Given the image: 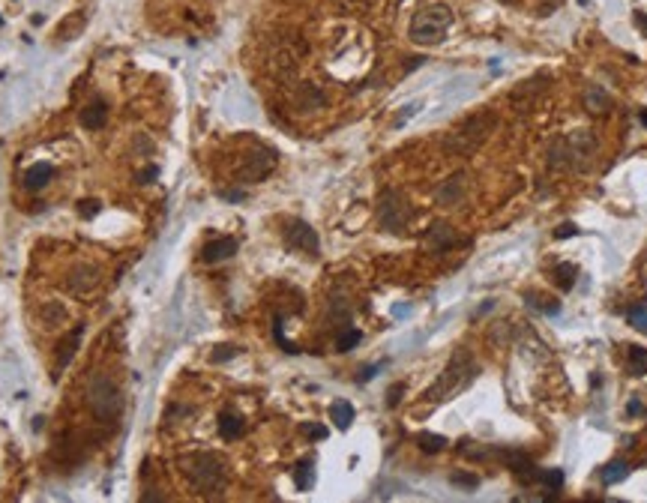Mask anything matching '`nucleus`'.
Masks as SVG:
<instances>
[{
    "label": "nucleus",
    "instance_id": "23",
    "mask_svg": "<svg viewBox=\"0 0 647 503\" xmlns=\"http://www.w3.org/2000/svg\"><path fill=\"white\" fill-rule=\"evenodd\" d=\"M67 320V306H60V303H45L43 306V324L45 327H57Z\"/></svg>",
    "mask_w": 647,
    "mask_h": 503
},
{
    "label": "nucleus",
    "instance_id": "20",
    "mask_svg": "<svg viewBox=\"0 0 647 503\" xmlns=\"http://www.w3.org/2000/svg\"><path fill=\"white\" fill-rule=\"evenodd\" d=\"M330 419L339 428H348L351 423H354V408H351V401H345V399L333 401V405H330Z\"/></svg>",
    "mask_w": 647,
    "mask_h": 503
},
{
    "label": "nucleus",
    "instance_id": "11",
    "mask_svg": "<svg viewBox=\"0 0 647 503\" xmlns=\"http://www.w3.org/2000/svg\"><path fill=\"white\" fill-rule=\"evenodd\" d=\"M294 108L297 111H321L327 108V93L318 84H312V81H303V84H297V90H294Z\"/></svg>",
    "mask_w": 647,
    "mask_h": 503
},
{
    "label": "nucleus",
    "instance_id": "6",
    "mask_svg": "<svg viewBox=\"0 0 647 503\" xmlns=\"http://www.w3.org/2000/svg\"><path fill=\"white\" fill-rule=\"evenodd\" d=\"M449 24H453L449 6H444V3L425 6V10H420L411 19L408 36H411V43H416V45H438L440 39H444V33L449 30Z\"/></svg>",
    "mask_w": 647,
    "mask_h": 503
},
{
    "label": "nucleus",
    "instance_id": "19",
    "mask_svg": "<svg viewBox=\"0 0 647 503\" xmlns=\"http://www.w3.org/2000/svg\"><path fill=\"white\" fill-rule=\"evenodd\" d=\"M585 105H587V111L591 114H605L611 108V99L602 87H591L587 90V96H585Z\"/></svg>",
    "mask_w": 647,
    "mask_h": 503
},
{
    "label": "nucleus",
    "instance_id": "16",
    "mask_svg": "<svg viewBox=\"0 0 647 503\" xmlns=\"http://www.w3.org/2000/svg\"><path fill=\"white\" fill-rule=\"evenodd\" d=\"M54 177V168L48 162H36L34 168H27V174H24V189H30V192H36V189H43L51 183Z\"/></svg>",
    "mask_w": 647,
    "mask_h": 503
},
{
    "label": "nucleus",
    "instance_id": "37",
    "mask_svg": "<svg viewBox=\"0 0 647 503\" xmlns=\"http://www.w3.org/2000/svg\"><path fill=\"white\" fill-rule=\"evenodd\" d=\"M572 234H576V228H572V225H563V228L558 231V237H572Z\"/></svg>",
    "mask_w": 647,
    "mask_h": 503
},
{
    "label": "nucleus",
    "instance_id": "39",
    "mask_svg": "<svg viewBox=\"0 0 647 503\" xmlns=\"http://www.w3.org/2000/svg\"><path fill=\"white\" fill-rule=\"evenodd\" d=\"M351 3H360V0H351Z\"/></svg>",
    "mask_w": 647,
    "mask_h": 503
},
{
    "label": "nucleus",
    "instance_id": "28",
    "mask_svg": "<svg viewBox=\"0 0 647 503\" xmlns=\"http://www.w3.org/2000/svg\"><path fill=\"white\" fill-rule=\"evenodd\" d=\"M360 339H363V336H360V329H345V333L336 339V348H339V351H351L354 344H360Z\"/></svg>",
    "mask_w": 647,
    "mask_h": 503
},
{
    "label": "nucleus",
    "instance_id": "8",
    "mask_svg": "<svg viewBox=\"0 0 647 503\" xmlns=\"http://www.w3.org/2000/svg\"><path fill=\"white\" fill-rule=\"evenodd\" d=\"M276 162H279L276 150H270V147H255L252 153L243 156L240 171H237V174H240L243 183H261L267 174H273Z\"/></svg>",
    "mask_w": 647,
    "mask_h": 503
},
{
    "label": "nucleus",
    "instance_id": "18",
    "mask_svg": "<svg viewBox=\"0 0 647 503\" xmlns=\"http://www.w3.org/2000/svg\"><path fill=\"white\" fill-rule=\"evenodd\" d=\"M81 336H84V327H75L69 333V339H63V344H60V351H57V369H63V366H69V360H72V353H75V348H78V342H81Z\"/></svg>",
    "mask_w": 647,
    "mask_h": 503
},
{
    "label": "nucleus",
    "instance_id": "4",
    "mask_svg": "<svg viewBox=\"0 0 647 503\" xmlns=\"http://www.w3.org/2000/svg\"><path fill=\"white\" fill-rule=\"evenodd\" d=\"M473 377H477V362H473L471 353L462 348V351H456L453 357H449L444 375L438 377V384L432 386L425 395H429L432 401H447V399H453L458 390H464Z\"/></svg>",
    "mask_w": 647,
    "mask_h": 503
},
{
    "label": "nucleus",
    "instance_id": "9",
    "mask_svg": "<svg viewBox=\"0 0 647 503\" xmlns=\"http://www.w3.org/2000/svg\"><path fill=\"white\" fill-rule=\"evenodd\" d=\"M285 243L291 246L294 252H306V255H318V234H315V228L312 225H306V222H288L285 225Z\"/></svg>",
    "mask_w": 647,
    "mask_h": 503
},
{
    "label": "nucleus",
    "instance_id": "17",
    "mask_svg": "<svg viewBox=\"0 0 647 503\" xmlns=\"http://www.w3.org/2000/svg\"><path fill=\"white\" fill-rule=\"evenodd\" d=\"M243 432H246V423L240 414H231V410H228V414L219 417V434H222L225 441H237Z\"/></svg>",
    "mask_w": 647,
    "mask_h": 503
},
{
    "label": "nucleus",
    "instance_id": "1",
    "mask_svg": "<svg viewBox=\"0 0 647 503\" xmlns=\"http://www.w3.org/2000/svg\"><path fill=\"white\" fill-rule=\"evenodd\" d=\"M596 150H600V144H596L593 132H587V129L572 132V135L558 138V141L552 144V150H548V168H554V171H587L596 159Z\"/></svg>",
    "mask_w": 647,
    "mask_h": 503
},
{
    "label": "nucleus",
    "instance_id": "2",
    "mask_svg": "<svg viewBox=\"0 0 647 503\" xmlns=\"http://www.w3.org/2000/svg\"><path fill=\"white\" fill-rule=\"evenodd\" d=\"M180 467H183L186 480L192 482V489L201 494H219L228 482L225 461L213 452H189L180 458Z\"/></svg>",
    "mask_w": 647,
    "mask_h": 503
},
{
    "label": "nucleus",
    "instance_id": "33",
    "mask_svg": "<svg viewBox=\"0 0 647 503\" xmlns=\"http://www.w3.org/2000/svg\"><path fill=\"white\" fill-rule=\"evenodd\" d=\"M303 432H306L309 438H315V441H324V438H327V428H324V425H303Z\"/></svg>",
    "mask_w": 647,
    "mask_h": 503
},
{
    "label": "nucleus",
    "instance_id": "32",
    "mask_svg": "<svg viewBox=\"0 0 647 503\" xmlns=\"http://www.w3.org/2000/svg\"><path fill=\"white\" fill-rule=\"evenodd\" d=\"M237 353V348H231V344H225L222 351H213V362H225V360H231Z\"/></svg>",
    "mask_w": 647,
    "mask_h": 503
},
{
    "label": "nucleus",
    "instance_id": "25",
    "mask_svg": "<svg viewBox=\"0 0 647 503\" xmlns=\"http://www.w3.org/2000/svg\"><path fill=\"white\" fill-rule=\"evenodd\" d=\"M629 372L647 375V351L644 348H629Z\"/></svg>",
    "mask_w": 647,
    "mask_h": 503
},
{
    "label": "nucleus",
    "instance_id": "10",
    "mask_svg": "<svg viewBox=\"0 0 647 503\" xmlns=\"http://www.w3.org/2000/svg\"><path fill=\"white\" fill-rule=\"evenodd\" d=\"M456 243H458V234H456L453 225H447V222H435L423 237V249L432 252V255H444V252L453 249Z\"/></svg>",
    "mask_w": 647,
    "mask_h": 503
},
{
    "label": "nucleus",
    "instance_id": "38",
    "mask_svg": "<svg viewBox=\"0 0 647 503\" xmlns=\"http://www.w3.org/2000/svg\"><path fill=\"white\" fill-rule=\"evenodd\" d=\"M642 123H644V126H647V111H644V114H642Z\"/></svg>",
    "mask_w": 647,
    "mask_h": 503
},
{
    "label": "nucleus",
    "instance_id": "36",
    "mask_svg": "<svg viewBox=\"0 0 647 503\" xmlns=\"http://www.w3.org/2000/svg\"><path fill=\"white\" fill-rule=\"evenodd\" d=\"M156 174H159V168H156V165H150V168H147L144 174H141V183H150V180L156 177Z\"/></svg>",
    "mask_w": 647,
    "mask_h": 503
},
{
    "label": "nucleus",
    "instance_id": "24",
    "mask_svg": "<svg viewBox=\"0 0 647 503\" xmlns=\"http://www.w3.org/2000/svg\"><path fill=\"white\" fill-rule=\"evenodd\" d=\"M576 273H578V270L572 267V264H558V267H554V276H552V279L563 288V291H569L572 282H576Z\"/></svg>",
    "mask_w": 647,
    "mask_h": 503
},
{
    "label": "nucleus",
    "instance_id": "34",
    "mask_svg": "<svg viewBox=\"0 0 647 503\" xmlns=\"http://www.w3.org/2000/svg\"><path fill=\"white\" fill-rule=\"evenodd\" d=\"M453 482H456V485H468V489H473V485H477V476H464V473H456V476H453Z\"/></svg>",
    "mask_w": 647,
    "mask_h": 503
},
{
    "label": "nucleus",
    "instance_id": "26",
    "mask_svg": "<svg viewBox=\"0 0 647 503\" xmlns=\"http://www.w3.org/2000/svg\"><path fill=\"white\" fill-rule=\"evenodd\" d=\"M416 441H420V447H423L425 452H440V449L447 447V441L440 438V434H429V432H423Z\"/></svg>",
    "mask_w": 647,
    "mask_h": 503
},
{
    "label": "nucleus",
    "instance_id": "31",
    "mask_svg": "<svg viewBox=\"0 0 647 503\" xmlns=\"http://www.w3.org/2000/svg\"><path fill=\"white\" fill-rule=\"evenodd\" d=\"M528 306H534V309H543V303H539V296H528ZM558 303H548L545 306V315H558Z\"/></svg>",
    "mask_w": 647,
    "mask_h": 503
},
{
    "label": "nucleus",
    "instance_id": "22",
    "mask_svg": "<svg viewBox=\"0 0 647 503\" xmlns=\"http://www.w3.org/2000/svg\"><path fill=\"white\" fill-rule=\"evenodd\" d=\"M602 485H614V482H620V480H626L629 476V465L626 461H611V465H605L602 467Z\"/></svg>",
    "mask_w": 647,
    "mask_h": 503
},
{
    "label": "nucleus",
    "instance_id": "14",
    "mask_svg": "<svg viewBox=\"0 0 647 503\" xmlns=\"http://www.w3.org/2000/svg\"><path fill=\"white\" fill-rule=\"evenodd\" d=\"M237 255V240L234 237H219V240H210L204 246V261L207 264H219V261H228Z\"/></svg>",
    "mask_w": 647,
    "mask_h": 503
},
{
    "label": "nucleus",
    "instance_id": "5",
    "mask_svg": "<svg viewBox=\"0 0 647 503\" xmlns=\"http://www.w3.org/2000/svg\"><path fill=\"white\" fill-rule=\"evenodd\" d=\"M497 126V117L491 111H480V114H473V117H468L458 126L456 132H449L447 135V153L449 156H471L477 147L489 138V132Z\"/></svg>",
    "mask_w": 647,
    "mask_h": 503
},
{
    "label": "nucleus",
    "instance_id": "13",
    "mask_svg": "<svg viewBox=\"0 0 647 503\" xmlns=\"http://www.w3.org/2000/svg\"><path fill=\"white\" fill-rule=\"evenodd\" d=\"M464 186H468V177L464 174H453L449 180H444V183L438 186V204H444V207H453V204L462 201V195H464Z\"/></svg>",
    "mask_w": 647,
    "mask_h": 503
},
{
    "label": "nucleus",
    "instance_id": "35",
    "mask_svg": "<svg viewBox=\"0 0 647 503\" xmlns=\"http://www.w3.org/2000/svg\"><path fill=\"white\" fill-rule=\"evenodd\" d=\"M96 210H99L96 207V201H81V216H93Z\"/></svg>",
    "mask_w": 647,
    "mask_h": 503
},
{
    "label": "nucleus",
    "instance_id": "30",
    "mask_svg": "<svg viewBox=\"0 0 647 503\" xmlns=\"http://www.w3.org/2000/svg\"><path fill=\"white\" fill-rule=\"evenodd\" d=\"M629 324H633L638 333H647V309L644 306H638V309H633L629 312Z\"/></svg>",
    "mask_w": 647,
    "mask_h": 503
},
{
    "label": "nucleus",
    "instance_id": "15",
    "mask_svg": "<svg viewBox=\"0 0 647 503\" xmlns=\"http://www.w3.org/2000/svg\"><path fill=\"white\" fill-rule=\"evenodd\" d=\"M105 120H108V102H105V99H93V102H87V108L81 111V126L84 129H102Z\"/></svg>",
    "mask_w": 647,
    "mask_h": 503
},
{
    "label": "nucleus",
    "instance_id": "12",
    "mask_svg": "<svg viewBox=\"0 0 647 503\" xmlns=\"http://www.w3.org/2000/svg\"><path fill=\"white\" fill-rule=\"evenodd\" d=\"M96 285H99V267H93V264H81V267L72 270V276H67V288L78 296L90 294Z\"/></svg>",
    "mask_w": 647,
    "mask_h": 503
},
{
    "label": "nucleus",
    "instance_id": "7",
    "mask_svg": "<svg viewBox=\"0 0 647 503\" xmlns=\"http://www.w3.org/2000/svg\"><path fill=\"white\" fill-rule=\"evenodd\" d=\"M411 219H414V210H411V204H408V198L402 192L387 189V192L378 198V222H381L384 231H390V234H402Z\"/></svg>",
    "mask_w": 647,
    "mask_h": 503
},
{
    "label": "nucleus",
    "instance_id": "29",
    "mask_svg": "<svg viewBox=\"0 0 647 503\" xmlns=\"http://www.w3.org/2000/svg\"><path fill=\"white\" fill-rule=\"evenodd\" d=\"M534 480L539 482H545L548 489H561V482H563V473L561 471H543V473H530Z\"/></svg>",
    "mask_w": 647,
    "mask_h": 503
},
{
    "label": "nucleus",
    "instance_id": "27",
    "mask_svg": "<svg viewBox=\"0 0 647 503\" xmlns=\"http://www.w3.org/2000/svg\"><path fill=\"white\" fill-rule=\"evenodd\" d=\"M81 27H84V15L78 12L69 24H67V21L60 24V33H57V36H63V39H75V33H81Z\"/></svg>",
    "mask_w": 647,
    "mask_h": 503
},
{
    "label": "nucleus",
    "instance_id": "3",
    "mask_svg": "<svg viewBox=\"0 0 647 503\" xmlns=\"http://www.w3.org/2000/svg\"><path fill=\"white\" fill-rule=\"evenodd\" d=\"M87 408L90 414L96 417V423H117L120 414H123V393L120 386L111 381L108 375H93L87 384Z\"/></svg>",
    "mask_w": 647,
    "mask_h": 503
},
{
    "label": "nucleus",
    "instance_id": "40",
    "mask_svg": "<svg viewBox=\"0 0 647 503\" xmlns=\"http://www.w3.org/2000/svg\"><path fill=\"white\" fill-rule=\"evenodd\" d=\"M0 24H3V19H0Z\"/></svg>",
    "mask_w": 647,
    "mask_h": 503
},
{
    "label": "nucleus",
    "instance_id": "21",
    "mask_svg": "<svg viewBox=\"0 0 647 503\" xmlns=\"http://www.w3.org/2000/svg\"><path fill=\"white\" fill-rule=\"evenodd\" d=\"M294 482H297L300 491L312 489V482H315V461L312 458H306V461H300V465H297V471H294Z\"/></svg>",
    "mask_w": 647,
    "mask_h": 503
}]
</instances>
